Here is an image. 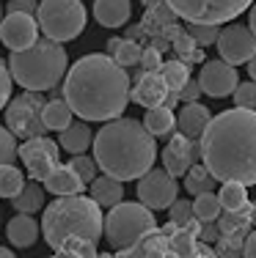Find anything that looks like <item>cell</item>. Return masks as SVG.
<instances>
[{"label":"cell","instance_id":"12","mask_svg":"<svg viewBox=\"0 0 256 258\" xmlns=\"http://www.w3.org/2000/svg\"><path fill=\"white\" fill-rule=\"evenodd\" d=\"M218 52L231 66L248 63L256 55V33L248 25H237L234 22V25L221 30V36H218Z\"/></svg>","mask_w":256,"mask_h":258},{"label":"cell","instance_id":"23","mask_svg":"<svg viewBox=\"0 0 256 258\" xmlns=\"http://www.w3.org/2000/svg\"><path fill=\"white\" fill-rule=\"evenodd\" d=\"M58 143H61V149H66L69 154H85V149L94 146V132H91L88 124H69L61 132Z\"/></svg>","mask_w":256,"mask_h":258},{"label":"cell","instance_id":"39","mask_svg":"<svg viewBox=\"0 0 256 258\" xmlns=\"http://www.w3.org/2000/svg\"><path fill=\"white\" fill-rule=\"evenodd\" d=\"M187 33L193 36V41H196L198 47H210V44H218L221 28H218V25H193V22H190Z\"/></svg>","mask_w":256,"mask_h":258},{"label":"cell","instance_id":"2","mask_svg":"<svg viewBox=\"0 0 256 258\" xmlns=\"http://www.w3.org/2000/svg\"><path fill=\"white\" fill-rule=\"evenodd\" d=\"M201 162L218 181L256 184V110L218 113L201 135Z\"/></svg>","mask_w":256,"mask_h":258},{"label":"cell","instance_id":"9","mask_svg":"<svg viewBox=\"0 0 256 258\" xmlns=\"http://www.w3.org/2000/svg\"><path fill=\"white\" fill-rule=\"evenodd\" d=\"M44 104H47V99L39 91H25V94L14 96V99L6 104V126L22 140L41 138L47 132Z\"/></svg>","mask_w":256,"mask_h":258},{"label":"cell","instance_id":"48","mask_svg":"<svg viewBox=\"0 0 256 258\" xmlns=\"http://www.w3.org/2000/svg\"><path fill=\"white\" fill-rule=\"evenodd\" d=\"M113 258H146V255H143L141 244H135V247H130V250H119V255H113Z\"/></svg>","mask_w":256,"mask_h":258},{"label":"cell","instance_id":"25","mask_svg":"<svg viewBox=\"0 0 256 258\" xmlns=\"http://www.w3.org/2000/svg\"><path fill=\"white\" fill-rule=\"evenodd\" d=\"M143 124L155 138H166V135H171L176 129V115H174V110H171L168 104H160V107L146 110Z\"/></svg>","mask_w":256,"mask_h":258},{"label":"cell","instance_id":"13","mask_svg":"<svg viewBox=\"0 0 256 258\" xmlns=\"http://www.w3.org/2000/svg\"><path fill=\"white\" fill-rule=\"evenodd\" d=\"M39 20L33 14H6L0 22V41L11 52H22L39 41Z\"/></svg>","mask_w":256,"mask_h":258},{"label":"cell","instance_id":"49","mask_svg":"<svg viewBox=\"0 0 256 258\" xmlns=\"http://www.w3.org/2000/svg\"><path fill=\"white\" fill-rule=\"evenodd\" d=\"M248 28L256 33V0H253V6H251V11H248Z\"/></svg>","mask_w":256,"mask_h":258},{"label":"cell","instance_id":"46","mask_svg":"<svg viewBox=\"0 0 256 258\" xmlns=\"http://www.w3.org/2000/svg\"><path fill=\"white\" fill-rule=\"evenodd\" d=\"M190 258H218V255H215V247H212V244H207V242H198L196 253H193Z\"/></svg>","mask_w":256,"mask_h":258},{"label":"cell","instance_id":"28","mask_svg":"<svg viewBox=\"0 0 256 258\" xmlns=\"http://www.w3.org/2000/svg\"><path fill=\"white\" fill-rule=\"evenodd\" d=\"M72 115H75V110L69 107L66 99H50L44 104V126L53 132H64L72 124Z\"/></svg>","mask_w":256,"mask_h":258},{"label":"cell","instance_id":"54","mask_svg":"<svg viewBox=\"0 0 256 258\" xmlns=\"http://www.w3.org/2000/svg\"><path fill=\"white\" fill-rule=\"evenodd\" d=\"M0 22H3V6H0Z\"/></svg>","mask_w":256,"mask_h":258},{"label":"cell","instance_id":"30","mask_svg":"<svg viewBox=\"0 0 256 258\" xmlns=\"http://www.w3.org/2000/svg\"><path fill=\"white\" fill-rule=\"evenodd\" d=\"M160 75H163V80H166V85H168L171 94H179V91L185 88V83L190 80V69H187L185 60L176 58V60H163Z\"/></svg>","mask_w":256,"mask_h":258},{"label":"cell","instance_id":"53","mask_svg":"<svg viewBox=\"0 0 256 258\" xmlns=\"http://www.w3.org/2000/svg\"><path fill=\"white\" fill-rule=\"evenodd\" d=\"M251 206H253V209H251V217H253V223H256V201H253Z\"/></svg>","mask_w":256,"mask_h":258},{"label":"cell","instance_id":"52","mask_svg":"<svg viewBox=\"0 0 256 258\" xmlns=\"http://www.w3.org/2000/svg\"><path fill=\"white\" fill-rule=\"evenodd\" d=\"M0 258H17L14 253H11V250L9 247H0Z\"/></svg>","mask_w":256,"mask_h":258},{"label":"cell","instance_id":"21","mask_svg":"<svg viewBox=\"0 0 256 258\" xmlns=\"http://www.w3.org/2000/svg\"><path fill=\"white\" fill-rule=\"evenodd\" d=\"M88 189H91V198H94L102 209L119 206L121 198H124V181L113 179V176H108V173L96 176V179L88 184Z\"/></svg>","mask_w":256,"mask_h":258},{"label":"cell","instance_id":"42","mask_svg":"<svg viewBox=\"0 0 256 258\" xmlns=\"http://www.w3.org/2000/svg\"><path fill=\"white\" fill-rule=\"evenodd\" d=\"M141 66H143V72H160L163 58H160V50H157L155 44L143 50V55H141Z\"/></svg>","mask_w":256,"mask_h":258},{"label":"cell","instance_id":"24","mask_svg":"<svg viewBox=\"0 0 256 258\" xmlns=\"http://www.w3.org/2000/svg\"><path fill=\"white\" fill-rule=\"evenodd\" d=\"M251 204H245L237 212H223L218 225H221V233L226 236H248L251 233V225H253V217H251Z\"/></svg>","mask_w":256,"mask_h":258},{"label":"cell","instance_id":"47","mask_svg":"<svg viewBox=\"0 0 256 258\" xmlns=\"http://www.w3.org/2000/svg\"><path fill=\"white\" fill-rule=\"evenodd\" d=\"M245 258H256V231L245 236Z\"/></svg>","mask_w":256,"mask_h":258},{"label":"cell","instance_id":"19","mask_svg":"<svg viewBox=\"0 0 256 258\" xmlns=\"http://www.w3.org/2000/svg\"><path fill=\"white\" fill-rule=\"evenodd\" d=\"M44 189L53 192L56 198H64V195H83L85 181L69 168V165H58L50 173V179L44 181Z\"/></svg>","mask_w":256,"mask_h":258},{"label":"cell","instance_id":"29","mask_svg":"<svg viewBox=\"0 0 256 258\" xmlns=\"http://www.w3.org/2000/svg\"><path fill=\"white\" fill-rule=\"evenodd\" d=\"M215 176L210 173V168H207L204 162H196L193 165L190 170H187L185 173V189L190 195H204V192H212V189H215Z\"/></svg>","mask_w":256,"mask_h":258},{"label":"cell","instance_id":"45","mask_svg":"<svg viewBox=\"0 0 256 258\" xmlns=\"http://www.w3.org/2000/svg\"><path fill=\"white\" fill-rule=\"evenodd\" d=\"M33 14L36 17V11H39V3L36 0H9V14Z\"/></svg>","mask_w":256,"mask_h":258},{"label":"cell","instance_id":"26","mask_svg":"<svg viewBox=\"0 0 256 258\" xmlns=\"http://www.w3.org/2000/svg\"><path fill=\"white\" fill-rule=\"evenodd\" d=\"M44 192L47 189L41 187V181L30 179V184H25V187L20 189V195L11 198V204H14V209L20 214H33V212H39V209H44Z\"/></svg>","mask_w":256,"mask_h":258},{"label":"cell","instance_id":"8","mask_svg":"<svg viewBox=\"0 0 256 258\" xmlns=\"http://www.w3.org/2000/svg\"><path fill=\"white\" fill-rule=\"evenodd\" d=\"M176 17L193 25H223L253 6V0H166Z\"/></svg>","mask_w":256,"mask_h":258},{"label":"cell","instance_id":"4","mask_svg":"<svg viewBox=\"0 0 256 258\" xmlns=\"http://www.w3.org/2000/svg\"><path fill=\"white\" fill-rule=\"evenodd\" d=\"M41 233H44V242L56 253L94 258L99 255L96 244H99L102 233H105L102 206L94 198H85V195L56 198L44 209Z\"/></svg>","mask_w":256,"mask_h":258},{"label":"cell","instance_id":"20","mask_svg":"<svg viewBox=\"0 0 256 258\" xmlns=\"http://www.w3.org/2000/svg\"><path fill=\"white\" fill-rule=\"evenodd\" d=\"M39 233H41V228L33 220V214H17L6 225V236H9V242L14 247H30V244H36Z\"/></svg>","mask_w":256,"mask_h":258},{"label":"cell","instance_id":"40","mask_svg":"<svg viewBox=\"0 0 256 258\" xmlns=\"http://www.w3.org/2000/svg\"><path fill=\"white\" fill-rule=\"evenodd\" d=\"M234 107L242 110H256V83H240L234 91Z\"/></svg>","mask_w":256,"mask_h":258},{"label":"cell","instance_id":"38","mask_svg":"<svg viewBox=\"0 0 256 258\" xmlns=\"http://www.w3.org/2000/svg\"><path fill=\"white\" fill-rule=\"evenodd\" d=\"M69 168L75 170L77 176L85 181V184H91L96 179V170H99V165H96V159L94 157H85V154H72L69 159Z\"/></svg>","mask_w":256,"mask_h":258},{"label":"cell","instance_id":"41","mask_svg":"<svg viewBox=\"0 0 256 258\" xmlns=\"http://www.w3.org/2000/svg\"><path fill=\"white\" fill-rule=\"evenodd\" d=\"M11 83H14L11 69H9V63L0 58V110H3L6 104L11 102Z\"/></svg>","mask_w":256,"mask_h":258},{"label":"cell","instance_id":"35","mask_svg":"<svg viewBox=\"0 0 256 258\" xmlns=\"http://www.w3.org/2000/svg\"><path fill=\"white\" fill-rule=\"evenodd\" d=\"M171 223L182 225V228H201V223L196 220V212H193V204L185 198H176V204L171 206Z\"/></svg>","mask_w":256,"mask_h":258},{"label":"cell","instance_id":"15","mask_svg":"<svg viewBox=\"0 0 256 258\" xmlns=\"http://www.w3.org/2000/svg\"><path fill=\"white\" fill-rule=\"evenodd\" d=\"M198 159H201V143H196L193 138H187V135H182V132L171 135L168 146L163 149V165H166V170L174 179L185 176Z\"/></svg>","mask_w":256,"mask_h":258},{"label":"cell","instance_id":"11","mask_svg":"<svg viewBox=\"0 0 256 258\" xmlns=\"http://www.w3.org/2000/svg\"><path fill=\"white\" fill-rule=\"evenodd\" d=\"M138 201L149 209H171L179 195V184L166 168H151L138 179Z\"/></svg>","mask_w":256,"mask_h":258},{"label":"cell","instance_id":"37","mask_svg":"<svg viewBox=\"0 0 256 258\" xmlns=\"http://www.w3.org/2000/svg\"><path fill=\"white\" fill-rule=\"evenodd\" d=\"M17 157H20L17 135L9 126H0V165H14Z\"/></svg>","mask_w":256,"mask_h":258},{"label":"cell","instance_id":"27","mask_svg":"<svg viewBox=\"0 0 256 258\" xmlns=\"http://www.w3.org/2000/svg\"><path fill=\"white\" fill-rule=\"evenodd\" d=\"M108 52L116 58V63H121L124 69L130 66H138L141 63V55H143V47L132 39H111L108 41Z\"/></svg>","mask_w":256,"mask_h":258},{"label":"cell","instance_id":"10","mask_svg":"<svg viewBox=\"0 0 256 258\" xmlns=\"http://www.w3.org/2000/svg\"><path fill=\"white\" fill-rule=\"evenodd\" d=\"M20 159L22 165L28 168V176L33 181L44 184L50 179V173L61 165V143L50 140L47 135L41 138H30L20 146Z\"/></svg>","mask_w":256,"mask_h":258},{"label":"cell","instance_id":"14","mask_svg":"<svg viewBox=\"0 0 256 258\" xmlns=\"http://www.w3.org/2000/svg\"><path fill=\"white\" fill-rule=\"evenodd\" d=\"M198 83L201 91L207 96H215V99H223V96H231L240 85V77H237V66L226 63V60H204L198 72Z\"/></svg>","mask_w":256,"mask_h":258},{"label":"cell","instance_id":"16","mask_svg":"<svg viewBox=\"0 0 256 258\" xmlns=\"http://www.w3.org/2000/svg\"><path fill=\"white\" fill-rule=\"evenodd\" d=\"M168 96L171 91L160 72H141L138 75V83L132 88V102L151 110V107H160V104H168Z\"/></svg>","mask_w":256,"mask_h":258},{"label":"cell","instance_id":"43","mask_svg":"<svg viewBox=\"0 0 256 258\" xmlns=\"http://www.w3.org/2000/svg\"><path fill=\"white\" fill-rule=\"evenodd\" d=\"M201 94H204V91H201V83H198V80H187L185 88H182L176 96H179V102L190 104V102H198V96H201Z\"/></svg>","mask_w":256,"mask_h":258},{"label":"cell","instance_id":"18","mask_svg":"<svg viewBox=\"0 0 256 258\" xmlns=\"http://www.w3.org/2000/svg\"><path fill=\"white\" fill-rule=\"evenodd\" d=\"M130 0H94V17L102 28H121L130 22Z\"/></svg>","mask_w":256,"mask_h":258},{"label":"cell","instance_id":"32","mask_svg":"<svg viewBox=\"0 0 256 258\" xmlns=\"http://www.w3.org/2000/svg\"><path fill=\"white\" fill-rule=\"evenodd\" d=\"M171 44H174L179 60H185V63H204V52H201V47L193 41V36L187 30H176Z\"/></svg>","mask_w":256,"mask_h":258},{"label":"cell","instance_id":"17","mask_svg":"<svg viewBox=\"0 0 256 258\" xmlns=\"http://www.w3.org/2000/svg\"><path fill=\"white\" fill-rule=\"evenodd\" d=\"M210 121H212L210 110L198 102L185 104V107L176 113V129H179L182 135H187V138H193V140H201V135L207 132Z\"/></svg>","mask_w":256,"mask_h":258},{"label":"cell","instance_id":"5","mask_svg":"<svg viewBox=\"0 0 256 258\" xmlns=\"http://www.w3.org/2000/svg\"><path fill=\"white\" fill-rule=\"evenodd\" d=\"M9 69L14 83H20L25 91H53L69 72V55L61 47V41L39 39L33 47L22 52H11Z\"/></svg>","mask_w":256,"mask_h":258},{"label":"cell","instance_id":"50","mask_svg":"<svg viewBox=\"0 0 256 258\" xmlns=\"http://www.w3.org/2000/svg\"><path fill=\"white\" fill-rule=\"evenodd\" d=\"M248 75H251V80L256 83V55H253L251 60H248Z\"/></svg>","mask_w":256,"mask_h":258},{"label":"cell","instance_id":"34","mask_svg":"<svg viewBox=\"0 0 256 258\" xmlns=\"http://www.w3.org/2000/svg\"><path fill=\"white\" fill-rule=\"evenodd\" d=\"M218 198H221L223 212H237V209H242L248 204V189H245V184L229 181V184H223V187H221Z\"/></svg>","mask_w":256,"mask_h":258},{"label":"cell","instance_id":"7","mask_svg":"<svg viewBox=\"0 0 256 258\" xmlns=\"http://www.w3.org/2000/svg\"><path fill=\"white\" fill-rule=\"evenodd\" d=\"M39 28L53 41H72L85 30V6L80 0H41L36 11Z\"/></svg>","mask_w":256,"mask_h":258},{"label":"cell","instance_id":"1","mask_svg":"<svg viewBox=\"0 0 256 258\" xmlns=\"http://www.w3.org/2000/svg\"><path fill=\"white\" fill-rule=\"evenodd\" d=\"M64 99L83 121L121 118L132 99L130 75L113 55H83L64 77Z\"/></svg>","mask_w":256,"mask_h":258},{"label":"cell","instance_id":"33","mask_svg":"<svg viewBox=\"0 0 256 258\" xmlns=\"http://www.w3.org/2000/svg\"><path fill=\"white\" fill-rule=\"evenodd\" d=\"M25 187V176L14 165H0V198H17Z\"/></svg>","mask_w":256,"mask_h":258},{"label":"cell","instance_id":"6","mask_svg":"<svg viewBox=\"0 0 256 258\" xmlns=\"http://www.w3.org/2000/svg\"><path fill=\"white\" fill-rule=\"evenodd\" d=\"M155 228H157V220L149 206H143L141 201L138 204L121 201L105 217V242L113 250H130Z\"/></svg>","mask_w":256,"mask_h":258},{"label":"cell","instance_id":"22","mask_svg":"<svg viewBox=\"0 0 256 258\" xmlns=\"http://www.w3.org/2000/svg\"><path fill=\"white\" fill-rule=\"evenodd\" d=\"M138 244H141V250H143L146 258H182L179 250L174 247V239H171V233L166 228L149 231Z\"/></svg>","mask_w":256,"mask_h":258},{"label":"cell","instance_id":"3","mask_svg":"<svg viewBox=\"0 0 256 258\" xmlns=\"http://www.w3.org/2000/svg\"><path fill=\"white\" fill-rule=\"evenodd\" d=\"M94 159L102 173L119 181H138L149 173L157 159L155 135L143 121L135 118H113L94 135Z\"/></svg>","mask_w":256,"mask_h":258},{"label":"cell","instance_id":"31","mask_svg":"<svg viewBox=\"0 0 256 258\" xmlns=\"http://www.w3.org/2000/svg\"><path fill=\"white\" fill-rule=\"evenodd\" d=\"M193 212H196L198 223H218V220H221V214H223L221 198H218L215 192L196 195V201H193Z\"/></svg>","mask_w":256,"mask_h":258},{"label":"cell","instance_id":"51","mask_svg":"<svg viewBox=\"0 0 256 258\" xmlns=\"http://www.w3.org/2000/svg\"><path fill=\"white\" fill-rule=\"evenodd\" d=\"M50 258H80V255H66V253H58V255H50ZM94 258H111V255H94Z\"/></svg>","mask_w":256,"mask_h":258},{"label":"cell","instance_id":"44","mask_svg":"<svg viewBox=\"0 0 256 258\" xmlns=\"http://www.w3.org/2000/svg\"><path fill=\"white\" fill-rule=\"evenodd\" d=\"M218 239H221V225H218V223H201V228H198V242L212 244V242H218Z\"/></svg>","mask_w":256,"mask_h":258},{"label":"cell","instance_id":"36","mask_svg":"<svg viewBox=\"0 0 256 258\" xmlns=\"http://www.w3.org/2000/svg\"><path fill=\"white\" fill-rule=\"evenodd\" d=\"M215 255L218 258H245V236H226V233H221V239L215 242Z\"/></svg>","mask_w":256,"mask_h":258}]
</instances>
